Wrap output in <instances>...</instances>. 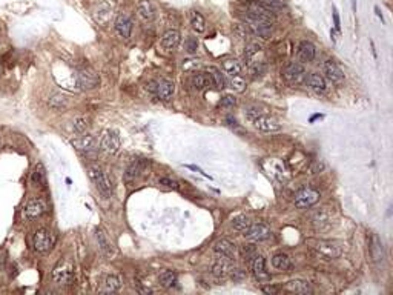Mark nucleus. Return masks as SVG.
<instances>
[{
  "label": "nucleus",
  "instance_id": "obj_53",
  "mask_svg": "<svg viewBox=\"0 0 393 295\" xmlns=\"http://www.w3.org/2000/svg\"><path fill=\"white\" fill-rule=\"evenodd\" d=\"M3 269H5V258L0 257V271H3Z\"/></svg>",
  "mask_w": 393,
  "mask_h": 295
},
{
  "label": "nucleus",
  "instance_id": "obj_44",
  "mask_svg": "<svg viewBox=\"0 0 393 295\" xmlns=\"http://www.w3.org/2000/svg\"><path fill=\"white\" fill-rule=\"evenodd\" d=\"M185 49H186V52L191 54V55L195 54L196 51H198V39L189 36V37L185 40Z\"/></svg>",
  "mask_w": 393,
  "mask_h": 295
},
{
  "label": "nucleus",
  "instance_id": "obj_19",
  "mask_svg": "<svg viewBox=\"0 0 393 295\" xmlns=\"http://www.w3.org/2000/svg\"><path fill=\"white\" fill-rule=\"evenodd\" d=\"M316 55V49L312 42L303 40L298 47V58L301 62H312Z\"/></svg>",
  "mask_w": 393,
  "mask_h": 295
},
{
  "label": "nucleus",
  "instance_id": "obj_15",
  "mask_svg": "<svg viewBox=\"0 0 393 295\" xmlns=\"http://www.w3.org/2000/svg\"><path fill=\"white\" fill-rule=\"evenodd\" d=\"M132 28H134V22L132 19L128 16V14H120V16L115 19V31L120 37L123 39H129L131 37V33H132Z\"/></svg>",
  "mask_w": 393,
  "mask_h": 295
},
{
  "label": "nucleus",
  "instance_id": "obj_7",
  "mask_svg": "<svg viewBox=\"0 0 393 295\" xmlns=\"http://www.w3.org/2000/svg\"><path fill=\"white\" fill-rule=\"evenodd\" d=\"M316 252H318L321 257L327 258V260H335V258H340L341 254H343V249L338 243L335 242H326V240H321L316 243L315 246Z\"/></svg>",
  "mask_w": 393,
  "mask_h": 295
},
{
  "label": "nucleus",
  "instance_id": "obj_29",
  "mask_svg": "<svg viewBox=\"0 0 393 295\" xmlns=\"http://www.w3.org/2000/svg\"><path fill=\"white\" fill-rule=\"evenodd\" d=\"M207 74L210 76V80H212V85L217 88V90H224V88L228 86V80H226L224 74H221L220 69L210 66V68L207 69Z\"/></svg>",
  "mask_w": 393,
  "mask_h": 295
},
{
  "label": "nucleus",
  "instance_id": "obj_17",
  "mask_svg": "<svg viewBox=\"0 0 393 295\" xmlns=\"http://www.w3.org/2000/svg\"><path fill=\"white\" fill-rule=\"evenodd\" d=\"M370 254H372V258L376 261V263H383L384 258H386V252H384V246H383V242L380 240L376 234H372L370 235Z\"/></svg>",
  "mask_w": 393,
  "mask_h": 295
},
{
  "label": "nucleus",
  "instance_id": "obj_41",
  "mask_svg": "<svg viewBox=\"0 0 393 295\" xmlns=\"http://www.w3.org/2000/svg\"><path fill=\"white\" fill-rule=\"evenodd\" d=\"M201 66V62L198 60V58H186V60H183V63H181V69H183L185 72H196V69H200Z\"/></svg>",
  "mask_w": 393,
  "mask_h": 295
},
{
  "label": "nucleus",
  "instance_id": "obj_20",
  "mask_svg": "<svg viewBox=\"0 0 393 295\" xmlns=\"http://www.w3.org/2000/svg\"><path fill=\"white\" fill-rule=\"evenodd\" d=\"M137 12L143 20L150 22L155 17V8L150 0H139L137 2Z\"/></svg>",
  "mask_w": 393,
  "mask_h": 295
},
{
  "label": "nucleus",
  "instance_id": "obj_31",
  "mask_svg": "<svg viewBox=\"0 0 393 295\" xmlns=\"http://www.w3.org/2000/svg\"><path fill=\"white\" fill-rule=\"evenodd\" d=\"M191 25L196 34H203L206 31V19L201 16L198 11L191 12Z\"/></svg>",
  "mask_w": 393,
  "mask_h": 295
},
{
  "label": "nucleus",
  "instance_id": "obj_2",
  "mask_svg": "<svg viewBox=\"0 0 393 295\" xmlns=\"http://www.w3.org/2000/svg\"><path fill=\"white\" fill-rule=\"evenodd\" d=\"M55 242H57L55 234L52 231L47 229V228H42V229L36 231V234H34L33 246H34V249L37 250V252L47 254L54 247Z\"/></svg>",
  "mask_w": 393,
  "mask_h": 295
},
{
  "label": "nucleus",
  "instance_id": "obj_30",
  "mask_svg": "<svg viewBox=\"0 0 393 295\" xmlns=\"http://www.w3.org/2000/svg\"><path fill=\"white\" fill-rule=\"evenodd\" d=\"M272 266H274L277 271H286L291 268V258L287 254L284 252H277L274 257H272Z\"/></svg>",
  "mask_w": 393,
  "mask_h": 295
},
{
  "label": "nucleus",
  "instance_id": "obj_8",
  "mask_svg": "<svg viewBox=\"0 0 393 295\" xmlns=\"http://www.w3.org/2000/svg\"><path fill=\"white\" fill-rule=\"evenodd\" d=\"M284 79L292 83V85H298L303 83L306 79V69L304 66L298 63V62H292L284 68Z\"/></svg>",
  "mask_w": 393,
  "mask_h": 295
},
{
  "label": "nucleus",
  "instance_id": "obj_47",
  "mask_svg": "<svg viewBox=\"0 0 393 295\" xmlns=\"http://www.w3.org/2000/svg\"><path fill=\"white\" fill-rule=\"evenodd\" d=\"M220 103L223 108H234L237 105V98L234 96H224Z\"/></svg>",
  "mask_w": 393,
  "mask_h": 295
},
{
  "label": "nucleus",
  "instance_id": "obj_50",
  "mask_svg": "<svg viewBox=\"0 0 393 295\" xmlns=\"http://www.w3.org/2000/svg\"><path fill=\"white\" fill-rule=\"evenodd\" d=\"M263 292L264 294H269V295H275L280 292V288L278 286H274V285H267V286H263Z\"/></svg>",
  "mask_w": 393,
  "mask_h": 295
},
{
  "label": "nucleus",
  "instance_id": "obj_21",
  "mask_svg": "<svg viewBox=\"0 0 393 295\" xmlns=\"http://www.w3.org/2000/svg\"><path fill=\"white\" fill-rule=\"evenodd\" d=\"M96 239H97V243H98V247L101 250V254L106 255V257H111L114 254V246H112L111 240L108 239V235L104 234L101 229H97L96 231Z\"/></svg>",
  "mask_w": 393,
  "mask_h": 295
},
{
  "label": "nucleus",
  "instance_id": "obj_32",
  "mask_svg": "<svg viewBox=\"0 0 393 295\" xmlns=\"http://www.w3.org/2000/svg\"><path fill=\"white\" fill-rule=\"evenodd\" d=\"M48 105L54 111H63L68 108V97L63 94H52L48 100Z\"/></svg>",
  "mask_w": 393,
  "mask_h": 295
},
{
  "label": "nucleus",
  "instance_id": "obj_4",
  "mask_svg": "<svg viewBox=\"0 0 393 295\" xmlns=\"http://www.w3.org/2000/svg\"><path fill=\"white\" fill-rule=\"evenodd\" d=\"M320 197H321V194L316 189H313V188H304V189L298 191V193L295 194L294 203H295L296 208L306 209V208H310V206H313L316 201L320 200Z\"/></svg>",
  "mask_w": 393,
  "mask_h": 295
},
{
  "label": "nucleus",
  "instance_id": "obj_6",
  "mask_svg": "<svg viewBox=\"0 0 393 295\" xmlns=\"http://www.w3.org/2000/svg\"><path fill=\"white\" fill-rule=\"evenodd\" d=\"M77 80L83 90H94L100 83V77H98L97 71L91 66H83L77 71Z\"/></svg>",
  "mask_w": 393,
  "mask_h": 295
},
{
  "label": "nucleus",
  "instance_id": "obj_27",
  "mask_svg": "<svg viewBox=\"0 0 393 295\" xmlns=\"http://www.w3.org/2000/svg\"><path fill=\"white\" fill-rule=\"evenodd\" d=\"M31 183L36 188H45L47 186V171H45V166L42 163L36 165L33 174H31Z\"/></svg>",
  "mask_w": 393,
  "mask_h": 295
},
{
  "label": "nucleus",
  "instance_id": "obj_51",
  "mask_svg": "<svg viewBox=\"0 0 393 295\" xmlns=\"http://www.w3.org/2000/svg\"><path fill=\"white\" fill-rule=\"evenodd\" d=\"M186 168H189V169H192V171H196V172H200V174H201L203 177H206V179H209V180H210V179H212V177H210L209 174H206V172H204L203 169H200V168H196V166H192V165H188Z\"/></svg>",
  "mask_w": 393,
  "mask_h": 295
},
{
  "label": "nucleus",
  "instance_id": "obj_34",
  "mask_svg": "<svg viewBox=\"0 0 393 295\" xmlns=\"http://www.w3.org/2000/svg\"><path fill=\"white\" fill-rule=\"evenodd\" d=\"M158 283L161 288L169 289L177 283V274L174 271H164L158 275Z\"/></svg>",
  "mask_w": 393,
  "mask_h": 295
},
{
  "label": "nucleus",
  "instance_id": "obj_9",
  "mask_svg": "<svg viewBox=\"0 0 393 295\" xmlns=\"http://www.w3.org/2000/svg\"><path fill=\"white\" fill-rule=\"evenodd\" d=\"M100 149L106 154H115L120 149V137L115 131H104L100 139Z\"/></svg>",
  "mask_w": 393,
  "mask_h": 295
},
{
  "label": "nucleus",
  "instance_id": "obj_33",
  "mask_svg": "<svg viewBox=\"0 0 393 295\" xmlns=\"http://www.w3.org/2000/svg\"><path fill=\"white\" fill-rule=\"evenodd\" d=\"M223 69L231 76H238L243 71V65L237 58H226V60H223Z\"/></svg>",
  "mask_w": 393,
  "mask_h": 295
},
{
  "label": "nucleus",
  "instance_id": "obj_5",
  "mask_svg": "<svg viewBox=\"0 0 393 295\" xmlns=\"http://www.w3.org/2000/svg\"><path fill=\"white\" fill-rule=\"evenodd\" d=\"M48 211V201L42 198V197H36V198H31L23 208V218L26 220H34V218H39L42 217L45 212Z\"/></svg>",
  "mask_w": 393,
  "mask_h": 295
},
{
  "label": "nucleus",
  "instance_id": "obj_18",
  "mask_svg": "<svg viewBox=\"0 0 393 295\" xmlns=\"http://www.w3.org/2000/svg\"><path fill=\"white\" fill-rule=\"evenodd\" d=\"M174 91H175V85H174V82H171V80L163 79V80H160V82L157 83V91H155V94H157L158 98L163 100V101L171 100L172 96H174Z\"/></svg>",
  "mask_w": 393,
  "mask_h": 295
},
{
  "label": "nucleus",
  "instance_id": "obj_24",
  "mask_svg": "<svg viewBox=\"0 0 393 295\" xmlns=\"http://www.w3.org/2000/svg\"><path fill=\"white\" fill-rule=\"evenodd\" d=\"M146 169V161L145 160H132L131 165L126 168L125 177L128 180H135L137 177H140Z\"/></svg>",
  "mask_w": 393,
  "mask_h": 295
},
{
  "label": "nucleus",
  "instance_id": "obj_35",
  "mask_svg": "<svg viewBox=\"0 0 393 295\" xmlns=\"http://www.w3.org/2000/svg\"><path fill=\"white\" fill-rule=\"evenodd\" d=\"M120 288H122V282H120V278L115 277V275H108L106 278H104V282H103V289L101 292H117Z\"/></svg>",
  "mask_w": 393,
  "mask_h": 295
},
{
  "label": "nucleus",
  "instance_id": "obj_16",
  "mask_svg": "<svg viewBox=\"0 0 393 295\" xmlns=\"http://www.w3.org/2000/svg\"><path fill=\"white\" fill-rule=\"evenodd\" d=\"M72 146L77 151H80V152L88 155V154L94 152L97 149V140L93 136H83V137H80L77 140H72Z\"/></svg>",
  "mask_w": 393,
  "mask_h": 295
},
{
  "label": "nucleus",
  "instance_id": "obj_38",
  "mask_svg": "<svg viewBox=\"0 0 393 295\" xmlns=\"http://www.w3.org/2000/svg\"><path fill=\"white\" fill-rule=\"evenodd\" d=\"M250 225H252V221H250V217L249 215H237L232 220V228L237 229V231H240V232H245Z\"/></svg>",
  "mask_w": 393,
  "mask_h": 295
},
{
  "label": "nucleus",
  "instance_id": "obj_22",
  "mask_svg": "<svg viewBox=\"0 0 393 295\" xmlns=\"http://www.w3.org/2000/svg\"><path fill=\"white\" fill-rule=\"evenodd\" d=\"M307 85H309L310 90L313 93H316V94H324L326 93V88H327L324 77L321 76V74H318V72H312L310 74V76L307 77Z\"/></svg>",
  "mask_w": 393,
  "mask_h": 295
},
{
  "label": "nucleus",
  "instance_id": "obj_46",
  "mask_svg": "<svg viewBox=\"0 0 393 295\" xmlns=\"http://www.w3.org/2000/svg\"><path fill=\"white\" fill-rule=\"evenodd\" d=\"M158 185L171 188V189H178V182L169 179V177H161V179H158Z\"/></svg>",
  "mask_w": 393,
  "mask_h": 295
},
{
  "label": "nucleus",
  "instance_id": "obj_39",
  "mask_svg": "<svg viewBox=\"0 0 393 295\" xmlns=\"http://www.w3.org/2000/svg\"><path fill=\"white\" fill-rule=\"evenodd\" d=\"M88 126H89V119H88V117L82 115V117H75V119L72 120V129H74L75 134H79V136L85 134Z\"/></svg>",
  "mask_w": 393,
  "mask_h": 295
},
{
  "label": "nucleus",
  "instance_id": "obj_12",
  "mask_svg": "<svg viewBox=\"0 0 393 295\" xmlns=\"http://www.w3.org/2000/svg\"><path fill=\"white\" fill-rule=\"evenodd\" d=\"M252 122L256 129H260L263 132H275L281 129V123L277 119H274V117H269V115L258 114L255 119H252Z\"/></svg>",
  "mask_w": 393,
  "mask_h": 295
},
{
  "label": "nucleus",
  "instance_id": "obj_25",
  "mask_svg": "<svg viewBox=\"0 0 393 295\" xmlns=\"http://www.w3.org/2000/svg\"><path fill=\"white\" fill-rule=\"evenodd\" d=\"M284 289L289 292H295V294H312V288L307 282L304 280H291L284 285Z\"/></svg>",
  "mask_w": 393,
  "mask_h": 295
},
{
  "label": "nucleus",
  "instance_id": "obj_54",
  "mask_svg": "<svg viewBox=\"0 0 393 295\" xmlns=\"http://www.w3.org/2000/svg\"><path fill=\"white\" fill-rule=\"evenodd\" d=\"M2 74H3V66H2V63H0V77H2Z\"/></svg>",
  "mask_w": 393,
  "mask_h": 295
},
{
  "label": "nucleus",
  "instance_id": "obj_10",
  "mask_svg": "<svg viewBox=\"0 0 393 295\" xmlns=\"http://www.w3.org/2000/svg\"><path fill=\"white\" fill-rule=\"evenodd\" d=\"M270 228L264 223H256V225H250L246 231H245V237L250 242H264L270 237Z\"/></svg>",
  "mask_w": 393,
  "mask_h": 295
},
{
  "label": "nucleus",
  "instance_id": "obj_42",
  "mask_svg": "<svg viewBox=\"0 0 393 295\" xmlns=\"http://www.w3.org/2000/svg\"><path fill=\"white\" fill-rule=\"evenodd\" d=\"M258 52H261V47L258 45V43H250V45H247V47H246V51H245V58H246V62H247V63H252L253 57H255V55H258Z\"/></svg>",
  "mask_w": 393,
  "mask_h": 295
},
{
  "label": "nucleus",
  "instance_id": "obj_37",
  "mask_svg": "<svg viewBox=\"0 0 393 295\" xmlns=\"http://www.w3.org/2000/svg\"><path fill=\"white\" fill-rule=\"evenodd\" d=\"M228 85H229L231 90L235 91V93H245V91H246V88H247L246 80H245L243 77H241V76H231Z\"/></svg>",
  "mask_w": 393,
  "mask_h": 295
},
{
  "label": "nucleus",
  "instance_id": "obj_36",
  "mask_svg": "<svg viewBox=\"0 0 393 295\" xmlns=\"http://www.w3.org/2000/svg\"><path fill=\"white\" fill-rule=\"evenodd\" d=\"M232 260H226V258H220L215 264H214V268H212V272L215 277H224L226 274H229L231 272V263Z\"/></svg>",
  "mask_w": 393,
  "mask_h": 295
},
{
  "label": "nucleus",
  "instance_id": "obj_52",
  "mask_svg": "<svg viewBox=\"0 0 393 295\" xmlns=\"http://www.w3.org/2000/svg\"><path fill=\"white\" fill-rule=\"evenodd\" d=\"M334 20H335V28L338 29L340 31V17H338V14H337V11L334 12Z\"/></svg>",
  "mask_w": 393,
  "mask_h": 295
},
{
  "label": "nucleus",
  "instance_id": "obj_14",
  "mask_svg": "<svg viewBox=\"0 0 393 295\" xmlns=\"http://www.w3.org/2000/svg\"><path fill=\"white\" fill-rule=\"evenodd\" d=\"M323 71L326 74V77L335 85H341L344 82V72L343 69L332 60H326L323 65Z\"/></svg>",
  "mask_w": 393,
  "mask_h": 295
},
{
  "label": "nucleus",
  "instance_id": "obj_26",
  "mask_svg": "<svg viewBox=\"0 0 393 295\" xmlns=\"http://www.w3.org/2000/svg\"><path fill=\"white\" fill-rule=\"evenodd\" d=\"M180 39L181 36L177 29H169V31H166L161 37V47L166 49H174L175 47H178Z\"/></svg>",
  "mask_w": 393,
  "mask_h": 295
},
{
  "label": "nucleus",
  "instance_id": "obj_23",
  "mask_svg": "<svg viewBox=\"0 0 393 295\" xmlns=\"http://www.w3.org/2000/svg\"><path fill=\"white\" fill-rule=\"evenodd\" d=\"M111 17H112V8H111L108 3H101V5H98V8H97L96 12H94V19H96V22H97L98 25H101V26H106V25L109 23Z\"/></svg>",
  "mask_w": 393,
  "mask_h": 295
},
{
  "label": "nucleus",
  "instance_id": "obj_49",
  "mask_svg": "<svg viewBox=\"0 0 393 295\" xmlns=\"http://www.w3.org/2000/svg\"><path fill=\"white\" fill-rule=\"evenodd\" d=\"M261 3H264L266 6H269L270 9H275V8H281L284 5V0H260Z\"/></svg>",
  "mask_w": 393,
  "mask_h": 295
},
{
  "label": "nucleus",
  "instance_id": "obj_3",
  "mask_svg": "<svg viewBox=\"0 0 393 295\" xmlns=\"http://www.w3.org/2000/svg\"><path fill=\"white\" fill-rule=\"evenodd\" d=\"M54 282L58 285H72L74 283V264L71 260L65 258L60 261L52 271Z\"/></svg>",
  "mask_w": 393,
  "mask_h": 295
},
{
  "label": "nucleus",
  "instance_id": "obj_43",
  "mask_svg": "<svg viewBox=\"0 0 393 295\" xmlns=\"http://www.w3.org/2000/svg\"><path fill=\"white\" fill-rule=\"evenodd\" d=\"M266 63L264 62H252L249 66V72L252 74L253 77H261L266 74Z\"/></svg>",
  "mask_w": 393,
  "mask_h": 295
},
{
  "label": "nucleus",
  "instance_id": "obj_48",
  "mask_svg": "<svg viewBox=\"0 0 393 295\" xmlns=\"http://www.w3.org/2000/svg\"><path fill=\"white\" fill-rule=\"evenodd\" d=\"M231 278L234 280V282H241V280H245L246 278V272L243 269H231Z\"/></svg>",
  "mask_w": 393,
  "mask_h": 295
},
{
  "label": "nucleus",
  "instance_id": "obj_55",
  "mask_svg": "<svg viewBox=\"0 0 393 295\" xmlns=\"http://www.w3.org/2000/svg\"><path fill=\"white\" fill-rule=\"evenodd\" d=\"M0 146H2V139H0Z\"/></svg>",
  "mask_w": 393,
  "mask_h": 295
},
{
  "label": "nucleus",
  "instance_id": "obj_40",
  "mask_svg": "<svg viewBox=\"0 0 393 295\" xmlns=\"http://www.w3.org/2000/svg\"><path fill=\"white\" fill-rule=\"evenodd\" d=\"M240 254L246 261H252L256 255V246L252 243H245L240 246Z\"/></svg>",
  "mask_w": 393,
  "mask_h": 295
},
{
  "label": "nucleus",
  "instance_id": "obj_28",
  "mask_svg": "<svg viewBox=\"0 0 393 295\" xmlns=\"http://www.w3.org/2000/svg\"><path fill=\"white\" fill-rule=\"evenodd\" d=\"M209 85H212V80H210V76L207 72H195L192 77V86L195 90L203 91Z\"/></svg>",
  "mask_w": 393,
  "mask_h": 295
},
{
  "label": "nucleus",
  "instance_id": "obj_13",
  "mask_svg": "<svg viewBox=\"0 0 393 295\" xmlns=\"http://www.w3.org/2000/svg\"><path fill=\"white\" fill-rule=\"evenodd\" d=\"M214 252L218 258H226V260H234L235 258V245L231 243L229 240L221 239L214 245Z\"/></svg>",
  "mask_w": 393,
  "mask_h": 295
},
{
  "label": "nucleus",
  "instance_id": "obj_1",
  "mask_svg": "<svg viewBox=\"0 0 393 295\" xmlns=\"http://www.w3.org/2000/svg\"><path fill=\"white\" fill-rule=\"evenodd\" d=\"M88 175H89V179L93 180V183L96 185V188L100 191L103 196L109 197L112 194V189H114L112 180L109 179V175L104 172L101 168H98V166H89L88 168Z\"/></svg>",
  "mask_w": 393,
  "mask_h": 295
},
{
  "label": "nucleus",
  "instance_id": "obj_11",
  "mask_svg": "<svg viewBox=\"0 0 393 295\" xmlns=\"http://www.w3.org/2000/svg\"><path fill=\"white\" fill-rule=\"evenodd\" d=\"M252 272H253V277L258 283L270 282V274L266 268V258L263 255L256 254L255 258L252 260Z\"/></svg>",
  "mask_w": 393,
  "mask_h": 295
},
{
  "label": "nucleus",
  "instance_id": "obj_45",
  "mask_svg": "<svg viewBox=\"0 0 393 295\" xmlns=\"http://www.w3.org/2000/svg\"><path fill=\"white\" fill-rule=\"evenodd\" d=\"M235 33L238 34V37L241 39H249V36L252 34L250 28L247 25H237L235 26Z\"/></svg>",
  "mask_w": 393,
  "mask_h": 295
}]
</instances>
